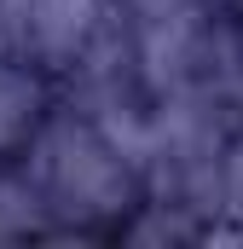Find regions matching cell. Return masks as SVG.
<instances>
[{
	"label": "cell",
	"mask_w": 243,
	"mask_h": 249,
	"mask_svg": "<svg viewBox=\"0 0 243 249\" xmlns=\"http://www.w3.org/2000/svg\"><path fill=\"white\" fill-rule=\"evenodd\" d=\"M203 6H232V0H203Z\"/></svg>",
	"instance_id": "cell-1"
}]
</instances>
